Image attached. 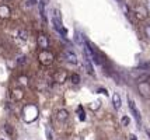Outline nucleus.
<instances>
[{
  "mask_svg": "<svg viewBox=\"0 0 150 140\" xmlns=\"http://www.w3.org/2000/svg\"><path fill=\"white\" fill-rule=\"evenodd\" d=\"M24 98V90L23 88H14L13 91H11V100L16 101V102H18Z\"/></svg>",
  "mask_w": 150,
  "mask_h": 140,
  "instance_id": "1a4fd4ad",
  "label": "nucleus"
},
{
  "mask_svg": "<svg viewBox=\"0 0 150 140\" xmlns=\"http://www.w3.org/2000/svg\"><path fill=\"white\" fill-rule=\"evenodd\" d=\"M10 15H11L10 7L7 6V4H1V6H0V18L7 20V18H10Z\"/></svg>",
  "mask_w": 150,
  "mask_h": 140,
  "instance_id": "9d476101",
  "label": "nucleus"
},
{
  "mask_svg": "<svg viewBox=\"0 0 150 140\" xmlns=\"http://www.w3.org/2000/svg\"><path fill=\"white\" fill-rule=\"evenodd\" d=\"M63 58H65L66 62H69V63H72V65H77L79 60H77V56L73 53V52H70V51H67V52H65V55H63Z\"/></svg>",
  "mask_w": 150,
  "mask_h": 140,
  "instance_id": "f8f14e48",
  "label": "nucleus"
},
{
  "mask_svg": "<svg viewBox=\"0 0 150 140\" xmlns=\"http://www.w3.org/2000/svg\"><path fill=\"white\" fill-rule=\"evenodd\" d=\"M128 105H129V109H131V112L133 113V116H135V119L137 120V123L140 125V122H142V116H140V112H139V109H137L136 104L131 100V98H128Z\"/></svg>",
  "mask_w": 150,
  "mask_h": 140,
  "instance_id": "39448f33",
  "label": "nucleus"
},
{
  "mask_svg": "<svg viewBox=\"0 0 150 140\" xmlns=\"http://www.w3.org/2000/svg\"><path fill=\"white\" fill-rule=\"evenodd\" d=\"M133 13H135V17H136L137 20H144V18H147V10H146L143 6L135 7Z\"/></svg>",
  "mask_w": 150,
  "mask_h": 140,
  "instance_id": "6e6552de",
  "label": "nucleus"
},
{
  "mask_svg": "<svg viewBox=\"0 0 150 140\" xmlns=\"http://www.w3.org/2000/svg\"><path fill=\"white\" fill-rule=\"evenodd\" d=\"M98 93H103V94H105V95H108V93H107L105 88H98Z\"/></svg>",
  "mask_w": 150,
  "mask_h": 140,
  "instance_id": "b1692460",
  "label": "nucleus"
},
{
  "mask_svg": "<svg viewBox=\"0 0 150 140\" xmlns=\"http://www.w3.org/2000/svg\"><path fill=\"white\" fill-rule=\"evenodd\" d=\"M137 93L140 94L144 100H150V83L149 81H140V83H137Z\"/></svg>",
  "mask_w": 150,
  "mask_h": 140,
  "instance_id": "7ed1b4c3",
  "label": "nucleus"
},
{
  "mask_svg": "<svg viewBox=\"0 0 150 140\" xmlns=\"http://www.w3.org/2000/svg\"><path fill=\"white\" fill-rule=\"evenodd\" d=\"M84 60H86V72L88 74H94V69H93V65H91V60L88 58V55L84 52Z\"/></svg>",
  "mask_w": 150,
  "mask_h": 140,
  "instance_id": "4468645a",
  "label": "nucleus"
},
{
  "mask_svg": "<svg viewBox=\"0 0 150 140\" xmlns=\"http://www.w3.org/2000/svg\"><path fill=\"white\" fill-rule=\"evenodd\" d=\"M52 24H53V28L59 31L60 28L63 27L62 25V17H60V13L59 10H53V14H52Z\"/></svg>",
  "mask_w": 150,
  "mask_h": 140,
  "instance_id": "423d86ee",
  "label": "nucleus"
},
{
  "mask_svg": "<svg viewBox=\"0 0 150 140\" xmlns=\"http://www.w3.org/2000/svg\"><path fill=\"white\" fill-rule=\"evenodd\" d=\"M38 60L42 63V65L49 66V65H52L53 60H55V55H53L52 52H49L48 49H44V51H41V52H39Z\"/></svg>",
  "mask_w": 150,
  "mask_h": 140,
  "instance_id": "f03ea898",
  "label": "nucleus"
},
{
  "mask_svg": "<svg viewBox=\"0 0 150 140\" xmlns=\"http://www.w3.org/2000/svg\"><path fill=\"white\" fill-rule=\"evenodd\" d=\"M143 31H144V35H146V37H147V38L150 39V24H147V25H144Z\"/></svg>",
  "mask_w": 150,
  "mask_h": 140,
  "instance_id": "412c9836",
  "label": "nucleus"
},
{
  "mask_svg": "<svg viewBox=\"0 0 150 140\" xmlns=\"http://www.w3.org/2000/svg\"><path fill=\"white\" fill-rule=\"evenodd\" d=\"M67 77H69L67 72L63 70V69H60V70H58L56 73L53 74V81H55V83H58V84H63V83L67 80Z\"/></svg>",
  "mask_w": 150,
  "mask_h": 140,
  "instance_id": "20e7f679",
  "label": "nucleus"
},
{
  "mask_svg": "<svg viewBox=\"0 0 150 140\" xmlns=\"http://www.w3.org/2000/svg\"><path fill=\"white\" fill-rule=\"evenodd\" d=\"M4 132H6L10 137H13V139L16 137V130H14V127L11 126L10 123H6V125H4Z\"/></svg>",
  "mask_w": 150,
  "mask_h": 140,
  "instance_id": "2eb2a0df",
  "label": "nucleus"
},
{
  "mask_svg": "<svg viewBox=\"0 0 150 140\" xmlns=\"http://www.w3.org/2000/svg\"><path fill=\"white\" fill-rule=\"evenodd\" d=\"M27 3H28V6H34V4H37V0H28Z\"/></svg>",
  "mask_w": 150,
  "mask_h": 140,
  "instance_id": "5701e85b",
  "label": "nucleus"
},
{
  "mask_svg": "<svg viewBox=\"0 0 150 140\" xmlns=\"http://www.w3.org/2000/svg\"><path fill=\"white\" fill-rule=\"evenodd\" d=\"M4 1H8V0H4Z\"/></svg>",
  "mask_w": 150,
  "mask_h": 140,
  "instance_id": "bb28decb",
  "label": "nucleus"
},
{
  "mask_svg": "<svg viewBox=\"0 0 150 140\" xmlns=\"http://www.w3.org/2000/svg\"><path fill=\"white\" fill-rule=\"evenodd\" d=\"M17 35H18V38L21 41H27V39H28V32H27L25 30H18Z\"/></svg>",
  "mask_w": 150,
  "mask_h": 140,
  "instance_id": "dca6fc26",
  "label": "nucleus"
},
{
  "mask_svg": "<svg viewBox=\"0 0 150 140\" xmlns=\"http://www.w3.org/2000/svg\"><path fill=\"white\" fill-rule=\"evenodd\" d=\"M69 119V112L66 111V109H59L58 112H56V120L60 122V123H63L66 120Z\"/></svg>",
  "mask_w": 150,
  "mask_h": 140,
  "instance_id": "9b49d317",
  "label": "nucleus"
},
{
  "mask_svg": "<svg viewBox=\"0 0 150 140\" xmlns=\"http://www.w3.org/2000/svg\"><path fill=\"white\" fill-rule=\"evenodd\" d=\"M37 45H38V48H41L42 51L49 48V39H48V37H46L45 34H39L38 35V38H37Z\"/></svg>",
  "mask_w": 150,
  "mask_h": 140,
  "instance_id": "0eeeda50",
  "label": "nucleus"
},
{
  "mask_svg": "<svg viewBox=\"0 0 150 140\" xmlns=\"http://www.w3.org/2000/svg\"><path fill=\"white\" fill-rule=\"evenodd\" d=\"M112 105H114V108L115 109H119L121 108V105H122V100H121V95L118 93H114L112 94Z\"/></svg>",
  "mask_w": 150,
  "mask_h": 140,
  "instance_id": "ddd939ff",
  "label": "nucleus"
},
{
  "mask_svg": "<svg viewBox=\"0 0 150 140\" xmlns=\"http://www.w3.org/2000/svg\"><path fill=\"white\" fill-rule=\"evenodd\" d=\"M39 111L35 104H27L25 107L23 108V119L25 120L27 123H31L38 118Z\"/></svg>",
  "mask_w": 150,
  "mask_h": 140,
  "instance_id": "f257e3e1",
  "label": "nucleus"
},
{
  "mask_svg": "<svg viewBox=\"0 0 150 140\" xmlns=\"http://www.w3.org/2000/svg\"><path fill=\"white\" fill-rule=\"evenodd\" d=\"M70 80H72L73 84H79V83H80V76H79L77 73H73L72 76H70Z\"/></svg>",
  "mask_w": 150,
  "mask_h": 140,
  "instance_id": "a211bd4d",
  "label": "nucleus"
},
{
  "mask_svg": "<svg viewBox=\"0 0 150 140\" xmlns=\"http://www.w3.org/2000/svg\"><path fill=\"white\" fill-rule=\"evenodd\" d=\"M25 63H27V56H24V55L18 56V59H17V65H18V66H24Z\"/></svg>",
  "mask_w": 150,
  "mask_h": 140,
  "instance_id": "f3484780",
  "label": "nucleus"
},
{
  "mask_svg": "<svg viewBox=\"0 0 150 140\" xmlns=\"http://www.w3.org/2000/svg\"><path fill=\"white\" fill-rule=\"evenodd\" d=\"M121 123H122V126H129V123H131V119H129L128 116H122V119H121Z\"/></svg>",
  "mask_w": 150,
  "mask_h": 140,
  "instance_id": "aec40b11",
  "label": "nucleus"
},
{
  "mask_svg": "<svg viewBox=\"0 0 150 140\" xmlns=\"http://www.w3.org/2000/svg\"><path fill=\"white\" fill-rule=\"evenodd\" d=\"M129 140H137V137H136V134H133V133H131V134H129Z\"/></svg>",
  "mask_w": 150,
  "mask_h": 140,
  "instance_id": "393cba45",
  "label": "nucleus"
},
{
  "mask_svg": "<svg viewBox=\"0 0 150 140\" xmlns=\"http://www.w3.org/2000/svg\"><path fill=\"white\" fill-rule=\"evenodd\" d=\"M77 112H79V118L81 120H84L86 119V113H84V111H83V107L81 105H79L77 107Z\"/></svg>",
  "mask_w": 150,
  "mask_h": 140,
  "instance_id": "6ab92c4d",
  "label": "nucleus"
},
{
  "mask_svg": "<svg viewBox=\"0 0 150 140\" xmlns=\"http://www.w3.org/2000/svg\"><path fill=\"white\" fill-rule=\"evenodd\" d=\"M58 32L60 34L62 37H66V35H67V30H65V28L62 27V28H60V30H59V31H58Z\"/></svg>",
  "mask_w": 150,
  "mask_h": 140,
  "instance_id": "4be33fe9",
  "label": "nucleus"
},
{
  "mask_svg": "<svg viewBox=\"0 0 150 140\" xmlns=\"http://www.w3.org/2000/svg\"><path fill=\"white\" fill-rule=\"evenodd\" d=\"M3 53V45H1V44H0V55Z\"/></svg>",
  "mask_w": 150,
  "mask_h": 140,
  "instance_id": "a878e982",
  "label": "nucleus"
}]
</instances>
